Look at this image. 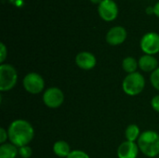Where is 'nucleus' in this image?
<instances>
[{"instance_id":"14","label":"nucleus","mask_w":159,"mask_h":158,"mask_svg":"<svg viewBox=\"0 0 159 158\" xmlns=\"http://www.w3.org/2000/svg\"><path fill=\"white\" fill-rule=\"evenodd\" d=\"M19 156V148L11 142L0 145V158H16Z\"/></svg>"},{"instance_id":"17","label":"nucleus","mask_w":159,"mask_h":158,"mask_svg":"<svg viewBox=\"0 0 159 158\" xmlns=\"http://www.w3.org/2000/svg\"><path fill=\"white\" fill-rule=\"evenodd\" d=\"M150 82H151V85L153 86V88L159 91V67L157 70H155L153 73H151Z\"/></svg>"},{"instance_id":"23","label":"nucleus","mask_w":159,"mask_h":158,"mask_svg":"<svg viewBox=\"0 0 159 158\" xmlns=\"http://www.w3.org/2000/svg\"><path fill=\"white\" fill-rule=\"evenodd\" d=\"M154 14L159 19V1L154 5Z\"/></svg>"},{"instance_id":"22","label":"nucleus","mask_w":159,"mask_h":158,"mask_svg":"<svg viewBox=\"0 0 159 158\" xmlns=\"http://www.w3.org/2000/svg\"><path fill=\"white\" fill-rule=\"evenodd\" d=\"M151 106L153 110L157 113H159V94L156 95L151 100Z\"/></svg>"},{"instance_id":"24","label":"nucleus","mask_w":159,"mask_h":158,"mask_svg":"<svg viewBox=\"0 0 159 158\" xmlns=\"http://www.w3.org/2000/svg\"><path fill=\"white\" fill-rule=\"evenodd\" d=\"M145 11H146V14H147V15H152V14H154V6H153V7H147Z\"/></svg>"},{"instance_id":"6","label":"nucleus","mask_w":159,"mask_h":158,"mask_svg":"<svg viewBox=\"0 0 159 158\" xmlns=\"http://www.w3.org/2000/svg\"><path fill=\"white\" fill-rule=\"evenodd\" d=\"M44 104L50 109L60 108L64 102V93L57 87H50L43 92L42 97Z\"/></svg>"},{"instance_id":"25","label":"nucleus","mask_w":159,"mask_h":158,"mask_svg":"<svg viewBox=\"0 0 159 158\" xmlns=\"http://www.w3.org/2000/svg\"><path fill=\"white\" fill-rule=\"evenodd\" d=\"M89 1H90L91 3H93V4H96V5H98V6H99V5H100V4H101V3H102L103 0H89Z\"/></svg>"},{"instance_id":"13","label":"nucleus","mask_w":159,"mask_h":158,"mask_svg":"<svg viewBox=\"0 0 159 158\" xmlns=\"http://www.w3.org/2000/svg\"><path fill=\"white\" fill-rule=\"evenodd\" d=\"M52 150H53V153L55 156L61 158H66L72 152L69 143L63 140L55 142L53 144Z\"/></svg>"},{"instance_id":"9","label":"nucleus","mask_w":159,"mask_h":158,"mask_svg":"<svg viewBox=\"0 0 159 158\" xmlns=\"http://www.w3.org/2000/svg\"><path fill=\"white\" fill-rule=\"evenodd\" d=\"M128 37V32L125 27L117 25L109 29L106 34L105 40L110 46H119L122 45Z\"/></svg>"},{"instance_id":"8","label":"nucleus","mask_w":159,"mask_h":158,"mask_svg":"<svg viewBox=\"0 0 159 158\" xmlns=\"http://www.w3.org/2000/svg\"><path fill=\"white\" fill-rule=\"evenodd\" d=\"M118 6L114 0H103L98 6L99 16L107 22L115 20L118 16Z\"/></svg>"},{"instance_id":"12","label":"nucleus","mask_w":159,"mask_h":158,"mask_svg":"<svg viewBox=\"0 0 159 158\" xmlns=\"http://www.w3.org/2000/svg\"><path fill=\"white\" fill-rule=\"evenodd\" d=\"M139 68L144 73H153L155 70L158 68L157 59L153 55L143 54L138 60Z\"/></svg>"},{"instance_id":"19","label":"nucleus","mask_w":159,"mask_h":158,"mask_svg":"<svg viewBox=\"0 0 159 158\" xmlns=\"http://www.w3.org/2000/svg\"><path fill=\"white\" fill-rule=\"evenodd\" d=\"M66 158H90L89 154L83 150H79V149H75V150H72V152L70 153V155Z\"/></svg>"},{"instance_id":"2","label":"nucleus","mask_w":159,"mask_h":158,"mask_svg":"<svg viewBox=\"0 0 159 158\" xmlns=\"http://www.w3.org/2000/svg\"><path fill=\"white\" fill-rule=\"evenodd\" d=\"M140 152L149 158L159 156V134L155 130L143 131L137 141Z\"/></svg>"},{"instance_id":"7","label":"nucleus","mask_w":159,"mask_h":158,"mask_svg":"<svg viewBox=\"0 0 159 158\" xmlns=\"http://www.w3.org/2000/svg\"><path fill=\"white\" fill-rule=\"evenodd\" d=\"M140 47L144 54L155 56L159 53V34L156 32L144 34L140 41Z\"/></svg>"},{"instance_id":"3","label":"nucleus","mask_w":159,"mask_h":158,"mask_svg":"<svg viewBox=\"0 0 159 158\" xmlns=\"http://www.w3.org/2000/svg\"><path fill=\"white\" fill-rule=\"evenodd\" d=\"M145 83L144 76L141 73L135 72L125 76L122 81V89L128 96H138L143 91Z\"/></svg>"},{"instance_id":"10","label":"nucleus","mask_w":159,"mask_h":158,"mask_svg":"<svg viewBox=\"0 0 159 158\" xmlns=\"http://www.w3.org/2000/svg\"><path fill=\"white\" fill-rule=\"evenodd\" d=\"M75 61L78 68L85 71H90L97 65L96 56L89 51H81L77 53Z\"/></svg>"},{"instance_id":"16","label":"nucleus","mask_w":159,"mask_h":158,"mask_svg":"<svg viewBox=\"0 0 159 158\" xmlns=\"http://www.w3.org/2000/svg\"><path fill=\"white\" fill-rule=\"evenodd\" d=\"M122 68H123L124 72L127 73V74H133V73L137 72V69L139 68L138 61L134 57L128 56V57L124 58L122 61Z\"/></svg>"},{"instance_id":"1","label":"nucleus","mask_w":159,"mask_h":158,"mask_svg":"<svg viewBox=\"0 0 159 158\" xmlns=\"http://www.w3.org/2000/svg\"><path fill=\"white\" fill-rule=\"evenodd\" d=\"M8 141L18 148L29 145L34 137V129L32 124L25 119L13 120L8 128Z\"/></svg>"},{"instance_id":"20","label":"nucleus","mask_w":159,"mask_h":158,"mask_svg":"<svg viewBox=\"0 0 159 158\" xmlns=\"http://www.w3.org/2000/svg\"><path fill=\"white\" fill-rule=\"evenodd\" d=\"M7 57V48L6 45L1 42L0 43V63H5V61Z\"/></svg>"},{"instance_id":"4","label":"nucleus","mask_w":159,"mask_h":158,"mask_svg":"<svg viewBox=\"0 0 159 158\" xmlns=\"http://www.w3.org/2000/svg\"><path fill=\"white\" fill-rule=\"evenodd\" d=\"M18 82V72L9 63L0 64V91L7 92L12 90Z\"/></svg>"},{"instance_id":"5","label":"nucleus","mask_w":159,"mask_h":158,"mask_svg":"<svg viewBox=\"0 0 159 158\" xmlns=\"http://www.w3.org/2000/svg\"><path fill=\"white\" fill-rule=\"evenodd\" d=\"M22 86L26 92L32 95H36L45 91L46 82L44 77L40 74L31 72L24 75Z\"/></svg>"},{"instance_id":"11","label":"nucleus","mask_w":159,"mask_h":158,"mask_svg":"<svg viewBox=\"0 0 159 158\" xmlns=\"http://www.w3.org/2000/svg\"><path fill=\"white\" fill-rule=\"evenodd\" d=\"M140 153L137 142L125 141L120 143L116 150V156L118 158H137Z\"/></svg>"},{"instance_id":"18","label":"nucleus","mask_w":159,"mask_h":158,"mask_svg":"<svg viewBox=\"0 0 159 158\" xmlns=\"http://www.w3.org/2000/svg\"><path fill=\"white\" fill-rule=\"evenodd\" d=\"M33 155V150L29 145L19 148V156L21 158H30Z\"/></svg>"},{"instance_id":"26","label":"nucleus","mask_w":159,"mask_h":158,"mask_svg":"<svg viewBox=\"0 0 159 158\" xmlns=\"http://www.w3.org/2000/svg\"><path fill=\"white\" fill-rule=\"evenodd\" d=\"M157 158H159V156H157Z\"/></svg>"},{"instance_id":"15","label":"nucleus","mask_w":159,"mask_h":158,"mask_svg":"<svg viewBox=\"0 0 159 158\" xmlns=\"http://www.w3.org/2000/svg\"><path fill=\"white\" fill-rule=\"evenodd\" d=\"M141 134H142L141 129L136 124L129 125L125 130V138H126V141H129V142H136L138 139L140 138Z\"/></svg>"},{"instance_id":"21","label":"nucleus","mask_w":159,"mask_h":158,"mask_svg":"<svg viewBox=\"0 0 159 158\" xmlns=\"http://www.w3.org/2000/svg\"><path fill=\"white\" fill-rule=\"evenodd\" d=\"M8 140V132L5 128H0V144H4Z\"/></svg>"}]
</instances>
